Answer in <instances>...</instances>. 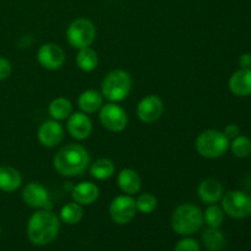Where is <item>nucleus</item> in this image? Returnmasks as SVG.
<instances>
[{
  "mask_svg": "<svg viewBox=\"0 0 251 251\" xmlns=\"http://www.w3.org/2000/svg\"><path fill=\"white\" fill-rule=\"evenodd\" d=\"M60 220L50 210L34 212L27 223V237L29 242L38 247L50 244L59 234Z\"/></svg>",
  "mask_w": 251,
  "mask_h": 251,
  "instance_id": "obj_1",
  "label": "nucleus"
},
{
  "mask_svg": "<svg viewBox=\"0 0 251 251\" xmlns=\"http://www.w3.org/2000/svg\"><path fill=\"white\" fill-rule=\"evenodd\" d=\"M53 164L55 171L63 176H77L85 173L90 164V154L83 146L69 144L54 156Z\"/></svg>",
  "mask_w": 251,
  "mask_h": 251,
  "instance_id": "obj_2",
  "label": "nucleus"
},
{
  "mask_svg": "<svg viewBox=\"0 0 251 251\" xmlns=\"http://www.w3.org/2000/svg\"><path fill=\"white\" fill-rule=\"evenodd\" d=\"M203 225V212L199 206L193 203H181L172 215V228L179 235L194 234Z\"/></svg>",
  "mask_w": 251,
  "mask_h": 251,
  "instance_id": "obj_3",
  "label": "nucleus"
},
{
  "mask_svg": "<svg viewBox=\"0 0 251 251\" xmlns=\"http://www.w3.org/2000/svg\"><path fill=\"white\" fill-rule=\"evenodd\" d=\"M230 141L225 132L216 129H208L201 132L195 141L196 151L200 156L207 159L222 157L229 149Z\"/></svg>",
  "mask_w": 251,
  "mask_h": 251,
  "instance_id": "obj_4",
  "label": "nucleus"
},
{
  "mask_svg": "<svg viewBox=\"0 0 251 251\" xmlns=\"http://www.w3.org/2000/svg\"><path fill=\"white\" fill-rule=\"evenodd\" d=\"M132 78L127 71L113 70L102 82V96L109 102H122L131 92Z\"/></svg>",
  "mask_w": 251,
  "mask_h": 251,
  "instance_id": "obj_5",
  "label": "nucleus"
},
{
  "mask_svg": "<svg viewBox=\"0 0 251 251\" xmlns=\"http://www.w3.org/2000/svg\"><path fill=\"white\" fill-rule=\"evenodd\" d=\"M68 43L75 49H82L91 47L96 39V26L91 20L76 19L69 25L66 29Z\"/></svg>",
  "mask_w": 251,
  "mask_h": 251,
  "instance_id": "obj_6",
  "label": "nucleus"
},
{
  "mask_svg": "<svg viewBox=\"0 0 251 251\" xmlns=\"http://www.w3.org/2000/svg\"><path fill=\"white\" fill-rule=\"evenodd\" d=\"M222 208L226 215L235 220L251 216V196L242 190H232L222 198Z\"/></svg>",
  "mask_w": 251,
  "mask_h": 251,
  "instance_id": "obj_7",
  "label": "nucleus"
},
{
  "mask_svg": "<svg viewBox=\"0 0 251 251\" xmlns=\"http://www.w3.org/2000/svg\"><path fill=\"white\" fill-rule=\"evenodd\" d=\"M100 120L108 131L122 132L127 126L129 118L124 108L118 105L117 103L110 102L103 104L100 109Z\"/></svg>",
  "mask_w": 251,
  "mask_h": 251,
  "instance_id": "obj_8",
  "label": "nucleus"
},
{
  "mask_svg": "<svg viewBox=\"0 0 251 251\" xmlns=\"http://www.w3.org/2000/svg\"><path fill=\"white\" fill-rule=\"evenodd\" d=\"M137 212L136 202L130 195H120L113 199L109 206V215L117 225H127L135 218Z\"/></svg>",
  "mask_w": 251,
  "mask_h": 251,
  "instance_id": "obj_9",
  "label": "nucleus"
},
{
  "mask_svg": "<svg viewBox=\"0 0 251 251\" xmlns=\"http://www.w3.org/2000/svg\"><path fill=\"white\" fill-rule=\"evenodd\" d=\"M37 60L47 70H58L65 63V51L59 44L44 43L37 51Z\"/></svg>",
  "mask_w": 251,
  "mask_h": 251,
  "instance_id": "obj_10",
  "label": "nucleus"
},
{
  "mask_svg": "<svg viewBox=\"0 0 251 251\" xmlns=\"http://www.w3.org/2000/svg\"><path fill=\"white\" fill-rule=\"evenodd\" d=\"M164 110L163 100L156 95H149L142 98L136 108L137 118L145 124H152L162 117Z\"/></svg>",
  "mask_w": 251,
  "mask_h": 251,
  "instance_id": "obj_11",
  "label": "nucleus"
},
{
  "mask_svg": "<svg viewBox=\"0 0 251 251\" xmlns=\"http://www.w3.org/2000/svg\"><path fill=\"white\" fill-rule=\"evenodd\" d=\"M22 199L25 203L32 208H41V210H50V195L48 190L42 184L37 181H31L27 184L22 191Z\"/></svg>",
  "mask_w": 251,
  "mask_h": 251,
  "instance_id": "obj_12",
  "label": "nucleus"
},
{
  "mask_svg": "<svg viewBox=\"0 0 251 251\" xmlns=\"http://www.w3.org/2000/svg\"><path fill=\"white\" fill-rule=\"evenodd\" d=\"M37 137L42 146L48 147V149L58 146L64 139L63 125L58 120H47V122L42 123L41 126L38 127Z\"/></svg>",
  "mask_w": 251,
  "mask_h": 251,
  "instance_id": "obj_13",
  "label": "nucleus"
},
{
  "mask_svg": "<svg viewBox=\"0 0 251 251\" xmlns=\"http://www.w3.org/2000/svg\"><path fill=\"white\" fill-rule=\"evenodd\" d=\"M92 120L90 119L86 113L77 112L73 113L68 118V124H66V130L69 135L74 139L82 141L86 140L92 132Z\"/></svg>",
  "mask_w": 251,
  "mask_h": 251,
  "instance_id": "obj_14",
  "label": "nucleus"
},
{
  "mask_svg": "<svg viewBox=\"0 0 251 251\" xmlns=\"http://www.w3.org/2000/svg\"><path fill=\"white\" fill-rule=\"evenodd\" d=\"M198 194L200 200L206 205H213L223 198V186L217 179L207 178L199 184Z\"/></svg>",
  "mask_w": 251,
  "mask_h": 251,
  "instance_id": "obj_15",
  "label": "nucleus"
},
{
  "mask_svg": "<svg viewBox=\"0 0 251 251\" xmlns=\"http://www.w3.org/2000/svg\"><path fill=\"white\" fill-rule=\"evenodd\" d=\"M230 92L237 97L251 96V69H239L228 81Z\"/></svg>",
  "mask_w": 251,
  "mask_h": 251,
  "instance_id": "obj_16",
  "label": "nucleus"
},
{
  "mask_svg": "<svg viewBox=\"0 0 251 251\" xmlns=\"http://www.w3.org/2000/svg\"><path fill=\"white\" fill-rule=\"evenodd\" d=\"M71 196H73L74 201L80 203L81 206L92 205L93 202L97 201L98 196H100V189L92 181H82V183L74 186Z\"/></svg>",
  "mask_w": 251,
  "mask_h": 251,
  "instance_id": "obj_17",
  "label": "nucleus"
},
{
  "mask_svg": "<svg viewBox=\"0 0 251 251\" xmlns=\"http://www.w3.org/2000/svg\"><path fill=\"white\" fill-rule=\"evenodd\" d=\"M117 183L120 190L126 195H135L141 190V178L134 169L125 168L118 174Z\"/></svg>",
  "mask_w": 251,
  "mask_h": 251,
  "instance_id": "obj_18",
  "label": "nucleus"
},
{
  "mask_svg": "<svg viewBox=\"0 0 251 251\" xmlns=\"http://www.w3.org/2000/svg\"><path fill=\"white\" fill-rule=\"evenodd\" d=\"M78 108L86 114H92L98 112L103 105L102 93L95 90H86L78 96L77 100Z\"/></svg>",
  "mask_w": 251,
  "mask_h": 251,
  "instance_id": "obj_19",
  "label": "nucleus"
},
{
  "mask_svg": "<svg viewBox=\"0 0 251 251\" xmlns=\"http://www.w3.org/2000/svg\"><path fill=\"white\" fill-rule=\"evenodd\" d=\"M22 184V176L17 169L10 166L0 167V190L12 193Z\"/></svg>",
  "mask_w": 251,
  "mask_h": 251,
  "instance_id": "obj_20",
  "label": "nucleus"
},
{
  "mask_svg": "<svg viewBox=\"0 0 251 251\" xmlns=\"http://www.w3.org/2000/svg\"><path fill=\"white\" fill-rule=\"evenodd\" d=\"M49 115L54 120H65L73 114V103L65 97H58L50 102L48 107Z\"/></svg>",
  "mask_w": 251,
  "mask_h": 251,
  "instance_id": "obj_21",
  "label": "nucleus"
},
{
  "mask_svg": "<svg viewBox=\"0 0 251 251\" xmlns=\"http://www.w3.org/2000/svg\"><path fill=\"white\" fill-rule=\"evenodd\" d=\"M202 243L208 251H221L226 245V238L218 228H211L203 230Z\"/></svg>",
  "mask_w": 251,
  "mask_h": 251,
  "instance_id": "obj_22",
  "label": "nucleus"
},
{
  "mask_svg": "<svg viewBox=\"0 0 251 251\" xmlns=\"http://www.w3.org/2000/svg\"><path fill=\"white\" fill-rule=\"evenodd\" d=\"M76 65L85 73H91L95 70L98 65V55L96 50H93L90 47L78 49V53L76 55Z\"/></svg>",
  "mask_w": 251,
  "mask_h": 251,
  "instance_id": "obj_23",
  "label": "nucleus"
},
{
  "mask_svg": "<svg viewBox=\"0 0 251 251\" xmlns=\"http://www.w3.org/2000/svg\"><path fill=\"white\" fill-rule=\"evenodd\" d=\"M90 172L92 178L97 179V180H107L114 176L115 166L110 159L100 158L93 162Z\"/></svg>",
  "mask_w": 251,
  "mask_h": 251,
  "instance_id": "obj_24",
  "label": "nucleus"
},
{
  "mask_svg": "<svg viewBox=\"0 0 251 251\" xmlns=\"http://www.w3.org/2000/svg\"><path fill=\"white\" fill-rule=\"evenodd\" d=\"M83 217V208L77 202H69L64 205L60 210V220L66 225H77Z\"/></svg>",
  "mask_w": 251,
  "mask_h": 251,
  "instance_id": "obj_25",
  "label": "nucleus"
},
{
  "mask_svg": "<svg viewBox=\"0 0 251 251\" xmlns=\"http://www.w3.org/2000/svg\"><path fill=\"white\" fill-rule=\"evenodd\" d=\"M225 221V211L222 207L216 203L208 205L206 211L203 212V222L211 228H220Z\"/></svg>",
  "mask_w": 251,
  "mask_h": 251,
  "instance_id": "obj_26",
  "label": "nucleus"
},
{
  "mask_svg": "<svg viewBox=\"0 0 251 251\" xmlns=\"http://www.w3.org/2000/svg\"><path fill=\"white\" fill-rule=\"evenodd\" d=\"M229 147L233 154L238 158H247L251 154V140L244 135H239L233 139Z\"/></svg>",
  "mask_w": 251,
  "mask_h": 251,
  "instance_id": "obj_27",
  "label": "nucleus"
},
{
  "mask_svg": "<svg viewBox=\"0 0 251 251\" xmlns=\"http://www.w3.org/2000/svg\"><path fill=\"white\" fill-rule=\"evenodd\" d=\"M135 202H136L137 211H140L141 213H145V215H149V213L153 212L157 208V205H158L157 198L154 195H152L151 193L141 194L135 200Z\"/></svg>",
  "mask_w": 251,
  "mask_h": 251,
  "instance_id": "obj_28",
  "label": "nucleus"
},
{
  "mask_svg": "<svg viewBox=\"0 0 251 251\" xmlns=\"http://www.w3.org/2000/svg\"><path fill=\"white\" fill-rule=\"evenodd\" d=\"M174 251H201L200 244L193 238H184L176 243Z\"/></svg>",
  "mask_w": 251,
  "mask_h": 251,
  "instance_id": "obj_29",
  "label": "nucleus"
},
{
  "mask_svg": "<svg viewBox=\"0 0 251 251\" xmlns=\"http://www.w3.org/2000/svg\"><path fill=\"white\" fill-rule=\"evenodd\" d=\"M11 64L7 59H5L4 56H0V81L5 80L10 76L11 74Z\"/></svg>",
  "mask_w": 251,
  "mask_h": 251,
  "instance_id": "obj_30",
  "label": "nucleus"
},
{
  "mask_svg": "<svg viewBox=\"0 0 251 251\" xmlns=\"http://www.w3.org/2000/svg\"><path fill=\"white\" fill-rule=\"evenodd\" d=\"M223 132H225V135L228 137V140L230 141V140H233V139H235L237 136H239L240 129H239V126H238V125L229 124V125H227V126L225 127Z\"/></svg>",
  "mask_w": 251,
  "mask_h": 251,
  "instance_id": "obj_31",
  "label": "nucleus"
},
{
  "mask_svg": "<svg viewBox=\"0 0 251 251\" xmlns=\"http://www.w3.org/2000/svg\"><path fill=\"white\" fill-rule=\"evenodd\" d=\"M239 63L240 69H251V54L250 53H244L239 56Z\"/></svg>",
  "mask_w": 251,
  "mask_h": 251,
  "instance_id": "obj_32",
  "label": "nucleus"
}]
</instances>
